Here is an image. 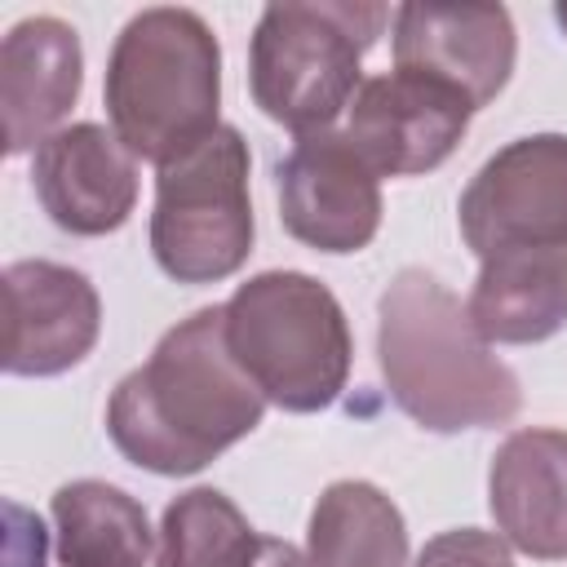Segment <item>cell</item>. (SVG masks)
I'll use <instances>...</instances> for the list:
<instances>
[{"label": "cell", "instance_id": "cell-13", "mask_svg": "<svg viewBox=\"0 0 567 567\" xmlns=\"http://www.w3.org/2000/svg\"><path fill=\"white\" fill-rule=\"evenodd\" d=\"M84 84V53L75 27L62 18L35 13L9 27L0 44V115H4V151H40L62 115L75 106Z\"/></svg>", "mask_w": 567, "mask_h": 567}, {"label": "cell", "instance_id": "cell-17", "mask_svg": "<svg viewBox=\"0 0 567 567\" xmlns=\"http://www.w3.org/2000/svg\"><path fill=\"white\" fill-rule=\"evenodd\" d=\"M58 563L62 567H146L151 523L146 509L97 478H75L53 492Z\"/></svg>", "mask_w": 567, "mask_h": 567}, {"label": "cell", "instance_id": "cell-1", "mask_svg": "<svg viewBox=\"0 0 567 567\" xmlns=\"http://www.w3.org/2000/svg\"><path fill=\"white\" fill-rule=\"evenodd\" d=\"M261 412L266 394L230 359L221 306H204L173 323L151 359L115 385L106 434L137 470L182 478L252 434Z\"/></svg>", "mask_w": 567, "mask_h": 567}, {"label": "cell", "instance_id": "cell-18", "mask_svg": "<svg viewBox=\"0 0 567 567\" xmlns=\"http://www.w3.org/2000/svg\"><path fill=\"white\" fill-rule=\"evenodd\" d=\"M252 545L257 532L226 492L190 487L164 509L155 567H239Z\"/></svg>", "mask_w": 567, "mask_h": 567}, {"label": "cell", "instance_id": "cell-10", "mask_svg": "<svg viewBox=\"0 0 567 567\" xmlns=\"http://www.w3.org/2000/svg\"><path fill=\"white\" fill-rule=\"evenodd\" d=\"M4 292V372L58 377L89 359L102 332L97 288L58 261H13Z\"/></svg>", "mask_w": 567, "mask_h": 567}, {"label": "cell", "instance_id": "cell-2", "mask_svg": "<svg viewBox=\"0 0 567 567\" xmlns=\"http://www.w3.org/2000/svg\"><path fill=\"white\" fill-rule=\"evenodd\" d=\"M377 363L390 399L430 434L492 430L518 416V377L492 354L461 297L403 266L377 301Z\"/></svg>", "mask_w": 567, "mask_h": 567}, {"label": "cell", "instance_id": "cell-16", "mask_svg": "<svg viewBox=\"0 0 567 567\" xmlns=\"http://www.w3.org/2000/svg\"><path fill=\"white\" fill-rule=\"evenodd\" d=\"M306 567H408L399 505L363 478L332 483L310 509Z\"/></svg>", "mask_w": 567, "mask_h": 567}, {"label": "cell", "instance_id": "cell-9", "mask_svg": "<svg viewBox=\"0 0 567 567\" xmlns=\"http://www.w3.org/2000/svg\"><path fill=\"white\" fill-rule=\"evenodd\" d=\"M474 106L416 71H390L359 84L346 137L377 177H416L439 168L470 128Z\"/></svg>", "mask_w": 567, "mask_h": 567}, {"label": "cell", "instance_id": "cell-20", "mask_svg": "<svg viewBox=\"0 0 567 567\" xmlns=\"http://www.w3.org/2000/svg\"><path fill=\"white\" fill-rule=\"evenodd\" d=\"M239 567H306V558L288 540H279V536H257L252 554Z\"/></svg>", "mask_w": 567, "mask_h": 567}, {"label": "cell", "instance_id": "cell-8", "mask_svg": "<svg viewBox=\"0 0 567 567\" xmlns=\"http://www.w3.org/2000/svg\"><path fill=\"white\" fill-rule=\"evenodd\" d=\"M279 221L319 252H359L381 230V177L346 133H306L275 173Z\"/></svg>", "mask_w": 567, "mask_h": 567}, {"label": "cell", "instance_id": "cell-5", "mask_svg": "<svg viewBox=\"0 0 567 567\" xmlns=\"http://www.w3.org/2000/svg\"><path fill=\"white\" fill-rule=\"evenodd\" d=\"M394 22L385 4L319 0L266 4L252 31L248 80L252 102L297 137L323 133L359 93L363 53Z\"/></svg>", "mask_w": 567, "mask_h": 567}, {"label": "cell", "instance_id": "cell-19", "mask_svg": "<svg viewBox=\"0 0 567 567\" xmlns=\"http://www.w3.org/2000/svg\"><path fill=\"white\" fill-rule=\"evenodd\" d=\"M416 567H514L509 545L496 532H478V527H456L434 536L421 554Z\"/></svg>", "mask_w": 567, "mask_h": 567}, {"label": "cell", "instance_id": "cell-7", "mask_svg": "<svg viewBox=\"0 0 567 567\" xmlns=\"http://www.w3.org/2000/svg\"><path fill=\"white\" fill-rule=\"evenodd\" d=\"M456 221L478 261L509 248H567V133L501 146L470 177Z\"/></svg>", "mask_w": 567, "mask_h": 567}, {"label": "cell", "instance_id": "cell-21", "mask_svg": "<svg viewBox=\"0 0 567 567\" xmlns=\"http://www.w3.org/2000/svg\"><path fill=\"white\" fill-rule=\"evenodd\" d=\"M554 22H558V27L567 31V4H558V9H554Z\"/></svg>", "mask_w": 567, "mask_h": 567}, {"label": "cell", "instance_id": "cell-15", "mask_svg": "<svg viewBox=\"0 0 567 567\" xmlns=\"http://www.w3.org/2000/svg\"><path fill=\"white\" fill-rule=\"evenodd\" d=\"M487 346H532L567 323V248H509L478 261L465 301Z\"/></svg>", "mask_w": 567, "mask_h": 567}, {"label": "cell", "instance_id": "cell-4", "mask_svg": "<svg viewBox=\"0 0 567 567\" xmlns=\"http://www.w3.org/2000/svg\"><path fill=\"white\" fill-rule=\"evenodd\" d=\"M230 359L284 412L328 408L350 377V323L341 301L301 270H266L221 306Z\"/></svg>", "mask_w": 567, "mask_h": 567}, {"label": "cell", "instance_id": "cell-14", "mask_svg": "<svg viewBox=\"0 0 567 567\" xmlns=\"http://www.w3.org/2000/svg\"><path fill=\"white\" fill-rule=\"evenodd\" d=\"M487 505L509 549L567 558V430H514L492 456Z\"/></svg>", "mask_w": 567, "mask_h": 567}, {"label": "cell", "instance_id": "cell-11", "mask_svg": "<svg viewBox=\"0 0 567 567\" xmlns=\"http://www.w3.org/2000/svg\"><path fill=\"white\" fill-rule=\"evenodd\" d=\"M514 22L501 4H403L394 9V66L456 89L474 111L514 71Z\"/></svg>", "mask_w": 567, "mask_h": 567}, {"label": "cell", "instance_id": "cell-3", "mask_svg": "<svg viewBox=\"0 0 567 567\" xmlns=\"http://www.w3.org/2000/svg\"><path fill=\"white\" fill-rule=\"evenodd\" d=\"M221 102V49L195 9H142L115 35L106 62L111 133L133 159L168 164L204 142Z\"/></svg>", "mask_w": 567, "mask_h": 567}, {"label": "cell", "instance_id": "cell-12", "mask_svg": "<svg viewBox=\"0 0 567 567\" xmlns=\"http://www.w3.org/2000/svg\"><path fill=\"white\" fill-rule=\"evenodd\" d=\"M35 195L53 226L71 235H111L137 204V159L102 124L58 128L31 164Z\"/></svg>", "mask_w": 567, "mask_h": 567}, {"label": "cell", "instance_id": "cell-6", "mask_svg": "<svg viewBox=\"0 0 567 567\" xmlns=\"http://www.w3.org/2000/svg\"><path fill=\"white\" fill-rule=\"evenodd\" d=\"M151 252L177 284H217L252 252L248 142L221 124L190 151L159 164Z\"/></svg>", "mask_w": 567, "mask_h": 567}]
</instances>
